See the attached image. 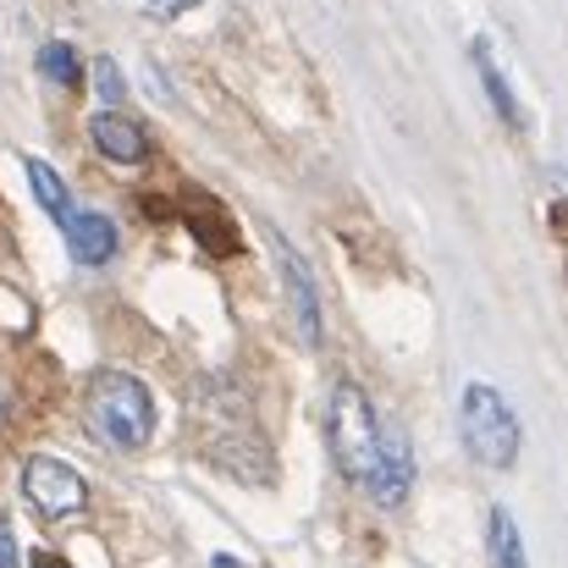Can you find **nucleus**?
Listing matches in <instances>:
<instances>
[{
    "label": "nucleus",
    "instance_id": "nucleus-18",
    "mask_svg": "<svg viewBox=\"0 0 568 568\" xmlns=\"http://www.w3.org/2000/svg\"><path fill=\"white\" fill-rule=\"evenodd\" d=\"M0 425H6V392H0Z\"/></svg>",
    "mask_w": 568,
    "mask_h": 568
},
{
    "label": "nucleus",
    "instance_id": "nucleus-1",
    "mask_svg": "<svg viewBox=\"0 0 568 568\" xmlns=\"http://www.w3.org/2000/svg\"><path fill=\"white\" fill-rule=\"evenodd\" d=\"M83 408H89V425L122 453H139L155 436V397L128 371H94L89 392H83Z\"/></svg>",
    "mask_w": 568,
    "mask_h": 568
},
{
    "label": "nucleus",
    "instance_id": "nucleus-16",
    "mask_svg": "<svg viewBox=\"0 0 568 568\" xmlns=\"http://www.w3.org/2000/svg\"><path fill=\"white\" fill-rule=\"evenodd\" d=\"M0 568H17V536H11V519H0Z\"/></svg>",
    "mask_w": 568,
    "mask_h": 568
},
{
    "label": "nucleus",
    "instance_id": "nucleus-14",
    "mask_svg": "<svg viewBox=\"0 0 568 568\" xmlns=\"http://www.w3.org/2000/svg\"><path fill=\"white\" fill-rule=\"evenodd\" d=\"M94 83H100V100H111V105H116V100H128L122 72H116V61H111V55H100V61H94Z\"/></svg>",
    "mask_w": 568,
    "mask_h": 568
},
{
    "label": "nucleus",
    "instance_id": "nucleus-6",
    "mask_svg": "<svg viewBox=\"0 0 568 568\" xmlns=\"http://www.w3.org/2000/svg\"><path fill=\"white\" fill-rule=\"evenodd\" d=\"M371 503L376 508H403L408 491H414V453H408V436L397 425H381V458L365 480Z\"/></svg>",
    "mask_w": 568,
    "mask_h": 568
},
{
    "label": "nucleus",
    "instance_id": "nucleus-17",
    "mask_svg": "<svg viewBox=\"0 0 568 568\" xmlns=\"http://www.w3.org/2000/svg\"><path fill=\"white\" fill-rule=\"evenodd\" d=\"M33 568H72V564H61V558H50V552H39V558H33Z\"/></svg>",
    "mask_w": 568,
    "mask_h": 568
},
{
    "label": "nucleus",
    "instance_id": "nucleus-8",
    "mask_svg": "<svg viewBox=\"0 0 568 568\" xmlns=\"http://www.w3.org/2000/svg\"><path fill=\"white\" fill-rule=\"evenodd\" d=\"M67 248L78 265H105L116 254V221L100 215V210H72L67 221Z\"/></svg>",
    "mask_w": 568,
    "mask_h": 568
},
{
    "label": "nucleus",
    "instance_id": "nucleus-5",
    "mask_svg": "<svg viewBox=\"0 0 568 568\" xmlns=\"http://www.w3.org/2000/svg\"><path fill=\"white\" fill-rule=\"evenodd\" d=\"M265 237H271V254H276V265H282V287H287L293 326H298V337L315 348V343H321V293H315V276H310L304 254H298L282 232H271V226H265Z\"/></svg>",
    "mask_w": 568,
    "mask_h": 568
},
{
    "label": "nucleus",
    "instance_id": "nucleus-15",
    "mask_svg": "<svg viewBox=\"0 0 568 568\" xmlns=\"http://www.w3.org/2000/svg\"><path fill=\"white\" fill-rule=\"evenodd\" d=\"M193 6H199V0H144V11H150L155 22H172V17H183Z\"/></svg>",
    "mask_w": 568,
    "mask_h": 568
},
{
    "label": "nucleus",
    "instance_id": "nucleus-10",
    "mask_svg": "<svg viewBox=\"0 0 568 568\" xmlns=\"http://www.w3.org/2000/svg\"><path fill=\"white\" fill-rule=\"evenodd\" d=\"M486 558H491V568H530L525 536H519L508 508H491V519H486Z\"/></svg>",
    "mask_w": 568,
    "mask_h": 568
},
{
    "label": "nucleus",
    "instance_id": "nucleus-11",
    "mask_svg": "<svg viewBox=\"0 0 568 568\" xmlns=\"http://www.w3.org/2000/svg\"><path fill=\"white\" fill-rule=\"evenodd\" d=\"M189 226H193V237H199L204 248H215V254H232V248H237L232 221L221 215V204L210 210V199H189Z\"/></svg>",
    "mask_w": 568,
    "mask_h": 568
},
{
    "label": "nucleus",
    "instance_id": "nucleus-13",
    "mask_svg": "<svg viewBox=\"0 0 568 568\" xmlns=\"http://www.w3.org/2000/svg\"><path fill=\"white\" fill-rule=\"evenodd\" d=\"M39 72L50 78V83H61V89H83V55L72 50V44H44L39 50Z\"/></svg>",
    "mask_w": 568,
    "mask_h": 568
},
{
    "label": "nucleus",
    "instance_id": "nucleus-12",
    "mask_svg": "<svg viewBox=\"0 0 568 568\" xmlns=\"http://www.w3.org/2000/svg\"><path fill=\"white\" fill-rule=\"evenodd\" d=\"M28 183H33V199H39V210H44V215H55L61 226L72 221V199H67L61 178H55L44 161H28Z\"/></svg>",
    "mask_w": 568,
    "mask_h": 568
},
{
    "label": "nucleus",
    "instance_id": "nucleus-9",
    "mask_svg": "<svg viewBox=\"0 0 568 568\" xmlns=\"http://www.w3.org/2000/svg\"><path fill=\"white\" fill-rule=\"evenodd\" d=\"M469 61H475V72H480V83H486V94H491L497 116H503V122L519 133V128H525V111H519V100H514V83L503 78V67H497L491 44H486V39H475V44H469Z\"/></svg>",
    "mask_w": 568,
    "mask_h": 568
},
{
    "label": "nucleus",
    "instance_id": "nucleus-7",
    "mask_svg": "<svg viewBox=\"0 0 568 568\" xmlns=\"http://www.w3.org/2000/svg\"><path fill=\"white\" fill-rule=\"evenodd\" d=\"M89 139H94V150H100L105 161H116V166H139V161L150 155V133H144L128 111H100V116L89 122Z\"/></svg>",
    "mask_w": 568,
    "mask_h": 568
},
{
    "label": "nucleus",
    "instance_id": "nucleus-3",
    "mask_svg": "<svg viewBox=\"0 0 568 568\" xmlns=\"http://www.w3.org/2000/svg\"><path fill=\"white\" fill-rule=\"evenodd\" d=\"M458 425H464V447L486 464V469H514L519 458V414L508 408V397L486 381H469L464 386V403H458Z\"/></svg>",
    "mask_w": 568,
    "mask_h": 568
},
{
    "label": "nucleus",
    "instance_id": "nucleus-4",
    "mask_svg": "<svg viewBox=\"0 0 568 568\" xmlns=\"http://www.w3.org/2000/svg\"><path fill=\"white\" fill-rule=\"evenodd\" d=\"M22 497H28V508H33L39 519H72V514H83L89 486H83V475H78L72 464H61V458H28V464H22Z\"/></svg>",
    "mask_w": 568,
    "mask_h": 568
},
{
    "label": "nucleus",
    "instance_id": "nucleus-2",
    "mask_svg": "<svg viewBox=\"0 0 568 568\" xmlns=\"http://www.w3.org/2000/svg\"><path fill=\"white\" fill-rule=\"evenodd\" d=\"M326 436H332L337 469H343L354 486H365L381 458V419H376V408H371V397H365V386H354V381H337V386H332Z\"/></svg>",
    "mask_w": 568,
    "mask_h": 568
}]
</instances>
